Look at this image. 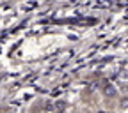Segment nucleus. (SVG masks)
I'll list each match as a JSON object with an SVG mask.
<instances>
[{
    "mask_svg": "<svg viewBox=\"0 0 128 113\" xmlns=\"http://www.w3.org/2000/svg\"><path fill=\"white\" fill-rule=\"evenodd\" d=\"M103 94L107 95V97H114V95H116V87L114 85H107L103 88Z\"/></svg>",
    "mask_w": 128,
    "mask_h": 113,
    "instance_id": "1",
    "label": "nucleus"
},
{
    "mask_svg": "<svg viewBox=\"0 0 128 113\" xmlns=\"http://www.w3.org/2000/svg\"><path fill=\"white\" fill-rule=\"evenodd\" d=\"M121 108H128V97H123L121 99Z\"/></svg>",
    "mask_w": 128,
    "mask_h": 113,
    "instance_id": "2",
    "label": "nucleus"
},
{
    "mask_svg": "<svg viewBox=\"0 0 128 113\" xmlns=\"http://www.w3.org/2000/svg\"><path fill=\"white\" fill-rule=\"evenodd\" d=\"M57 110H59V111H62V110H64V104H62V103H60V104L57 103Z\"/></svg>",
    "mask_w": 128,
    "mask_h": 113,
    "instance_id": "3",
    "label": "nucleus"
}]
</instances>
